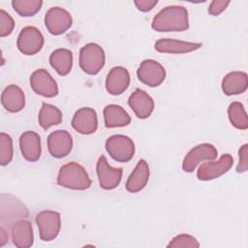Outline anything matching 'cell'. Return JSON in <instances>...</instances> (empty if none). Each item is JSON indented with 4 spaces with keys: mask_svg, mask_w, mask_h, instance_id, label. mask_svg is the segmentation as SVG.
<instances>
[{
    "mask_svg": "<svg viewBox=\"0 0 248 248\" xmlns=\"http://www.w3.org/2000/svg\"><path fill=\"white\" fill-rule=\"evenodd\" d=\"M151 27L157 32H182L189 28L188 11L183 6H167L152 19Z\"/></svg>",
    "mask_w": 248,
    "mask_h": 248,
    "instance_id": "cell-1",
    "label": "cell"
},
{
    "mask_svg": "<svg viewBox=\"0 0 248 248\" xmlns=\"http://www.w3.org/2000/svg\"><path fill=\"white\" fill-rule=\"evenodd\" d=\"M57 184L67 189L83 191L91 186V179L80 164L70 162L60 168L57 175Z\"/></svg>",
    "mask_w": 248,
    "mask_h": 248,
    "instance_id": "cell-2",
    "label": "cell"
},
{
    "mask_svg": "<svg viewBox=\"0 0 248 248\" xmlns=\"http://www.w3.org/2000/svg\"><path fill=\"white\" fill-rule=\"evenodd\" d=\"M105 62V51L98 44L89 43L80 48L78 57L79 67L87 75H97L103 69Z\"/></svg>",
    "mask_w": 248,
    "mask_h": 248,
    "instance_id": "cell-3",
    "label": "cell"
},
{
    "mask_svg": "<svg viewBox=\"0 0 248 248\" xmlns=\"http://www.w3.org/2000/svg\"><path fill=\"white\" fill-rule=\"evenodd\" d=\"M106 150L116 162L126 163L132 160L135 155V143L127 136L113 135L106 141Z\"/></svg>",
    "mask_w": 248,
    "mask_h": 248,
    "instance_id": "cell-4",
    "label": "cell"
},
{
    "mask_svg": "<svg viewBox=\"0 0 248 248\" xmlns=\"http://www.w3.org/2000/svg\"><path fill=\"white\" fill-rule=\"evenodd\" d=\"M29 215L26 206L16 198L10 194L1 195V226L12 227L13 224L20 219L27 218Z\"/></svg>",
    "mask_w": 248,
    "mask_h": 248,
    "instance_id": "cell-5",
    "label": "cell"
},
{
    "mask_svg": "<svg viewBox=\"0 0 248 248\" xmlns=\"http://www.w3.org/2000/svg\"><path fill=\"white\" fill-rule=\"evenodd\" d=\"M36 225L39 230L40 238L50 241L57 237L61 229L60 214L53 210H43L36 215Z\"/></svg>",
    "mask_w": 248,
    "mask_h": 248,
    "instance_id": "cell-6",
    "label": "cell"
},
{
    "mask_svg": "<svg viewBox=\"0 0 248 248\" xmlns=\"http://www.w3.org/2000/svg\"><path fill=\"white\" fill-rule=\"evenodd\" d=\"M233 158L231 154H223L218 161H205L197 170V177L202 181H209L220 177L232 167Z\"/></svg>",
    "mask_w": 248,
    "mask_h": 248,
    "instance_id": "cell-7",
    "label": "cell"
},
{
    "mask_svg": "<svg viewBox=\"0 0 248 248\" xmlns=\"http://www.w3.org/2000/svg\"><path fill=\"white\" fill-rule=\"evenodd\" d=\"M44 36L35 26H26L18 34L16 46L25 55H34L44 46Z\"/></svg>",
    "mask_w": 248,
    "mask_h": 248,
    "instance_id": "cell-8",
    "label": "cell"
},
{
    "mask_svg": "<svg viewBox=\"0 0 248 248\" xmlns=\"http://www.w3.org/2000/svg\"><path fill=\"white\" fill-rule=\"evenodd\" d=\"M73 18L71 14L61 7H52L45 15V25L47 31L58 36L71 28Z\"/></svg>",
    "mask_w": 248,
    "mask_h": 248,
    "instance_id": "cell-9",
    "label": "cell"
},
{
    "mask_svg": "<svg viewBox=\"0 0 248 248\" xmlns=\"http://www.w3.org/2000/svg\"><path fill=\"white\" fill-rule=\"evenodd\" d=\"M218 152L214 145L210 143H201L193 147L182 162V170L185 172H193L202 162L212 161L217 158Z\"/></svg>",
    "mask_w": 248,
    "mask_h": 248,
    "instance_id": "cell-10",
    "label": "cell"
},
{
    "mask_svg": "<svg viewBox=\"0 0 248 248\" xmlns=\"http://www.w3.org/2000/svg\"><path fill=\"white\" fill-rule=\"evenodd\" d=\"M166 75L165 68L153 59L143 60L137 71L139 80L149 87L161 85L166 78Z\"/></svg>",
    "mask_w": 248,
    "mask_h": 248,
    "instance_id": "cell-11",
    "label": "cell"
},
{
    "mask_svg": "<svg viewBox=\"0 0 248 248\" xmlns=\"http://www.w3.org/2000/svg\"><path fill=\"white\" fill-rule=\"evenodd\" d=\"M30 86L36 94L46 98H53L58 94L57 82L45 69H38L31 74Z\"/></svg>",
    "mask_w": 248,
    "mask_h": 248,
    "instance_id": "cell-12",
    "label": "cell"
},
{
    "mask_svg": "<svg viewBox=\"0 0 248 248\" xmlns=\"http://www.w3.org/2000/svg\"><path fill=\"white\" fill-rule=\"evenodd\" d=\"M97 176L100 187L105 190H112L116 188L122 178V169L112 168L107 161L105 156L99 157L96 165Z\"/></svg>",
    "mask_w": 248,
    "mask_h": 248,
    "instance_id": "cell-13",
    "label": "cell"
},
{
    "mask_svg": "<svg viewBox=\"0 0 248 248\" xmlns=\"http://www.w3.org/2000/svg\"><path fill=\"white\" fill-rule=\"evenodd\" d=\"M47 149L49 154L57 159L69 155L73 149V138L66 130H57L47 137Z\"/></svg>",
    "mask_w": 248,
    "mask_h": 248,
    "instance_id": "cell-14",
    "label": "cell"
},
{
    "mask_svg": "<svg viewBox=\"0 0 248 248\" xmlns=\"http://www.w3.org/2000/svg\"><path fill=\"white\" fill-rule=\"evenodd\" d=\"M72 127L81 135H90L98 128V116L91 108L78 109L72 118Z\"/></svg>",
    "mask_w": 248,
    "mask_h": 248,
    "instance_id": "cell-15",
    "label": "cell"
},
{
    "mask_svg": "<svg viewBox=\"0 0 248 248\" xmlns=\"http://www.w3.org/2000/svg\"><path fill=\"white\" fill-rule=\"evenodd\" d=\"M130 80V74L126 68L121 66L113 67L107 76L106 89L110 95H120L128 89Z\"/></svg>",
    "mask_w": 248,
    "mask_h": 248,
    "instance_id": "cell-16",
    "label": "cell"
},
{
    "mask_svg": "<svg viewBox=\"0 0 248 248\" xmlns=\"http://www.w3.org/2000/svg\"><path fill=\"white\" fill-rule=\"evenodd\" d=\"M128 105L140 119L148 118L154 110V101L152 97L140 88L136 89L130 95Z\"/></svg>",
    "mask_w": 248,
    "mask_h": 248,
    "instance_id": "cell-17",
    "label": "cell"
},
{
    "mask_svg": "<svg viewBox=\"0 0 248 248\" xmlns=\"http://www.w3.org/2000/svg\"><path fill=\"white\" fill-rule=\"evenodd\" d=\"M19 148L22 157L29 162H36L42 153L41 138L34 131H26L20 135Z\"/></svg>",
    "mask_w": 248,
    "mask_h": 248,
    "instance_id": "cell-18",
    "label": "cell"
},
{
    "mask_svg": "<svg viewBox=\"0 0 248 248\" xmlns=\"http://www.w3.org/2000/svg\"><path fill=\"white\" fill-rule=\"evenodd\" d=\"M202 46V43H194V42H186L174 39H160L155 45L154 48L162 53H170V54H180V53H188L195 51L201 48Z\"/></svg>",
    "mask_w": 248,
    "mask_h": 248,
    "instance_id": "cell-19",
    "label": "cell"
},
{
    "mask_svg": "<svg viewBox=\"0 0 248 248\" xmlns=\"http://www.w3.org/2000/svg\"><path fill=\"white\" fill-rule=\"evenodd\" d=\"M12 241L18 248H29L33 245L34 234L32 224L28 220L20 219L11 227Z\"/></svg>",
    "mask_w": 248,
    "mask_h": 248,
    "instance_id": "cell-20",
    "label": "cell"
},
{
    "mask_svg": "<svg viewBox=\"0 0 248 248\" xmlns=\"http://www.w3.org/2000/svg\"><path fill=\"white\" fill-rule=\"evenodd\" d=\"M3 108L9 112H18L25 106V95L23 90L16 84H10L4 88L1 94Z\"/></svg>",
    "mask_w": 248,
    "mask_h": 248,
    "instance_id": "cell-21",
    "label": "cell"
},
{
    "mask_svg": "<svg viewBox=\"0 0 248 248\" xmlns=\"http://www.w3.org/2000/svg\"><path fill=\"white\" fill-rule=\"evenodd\" d=\"M149 174L150 170L147 162L140 159L126 181V190L130 193H138L141 191L149 180Z\"/></svg>",
    "mask_w": 248,
    "mask_h": 248,
    "instance_id": "cell-22",
    "label": "cell"
},
{
    "mask_svg": "<svg viewBox=\"0 0 248 248\" xmlns=\"http://www.w3.org/2000/svg\"><path fill=\"white\" fill-rule=\"evenodd\" d=\"M221 87L227 96L242 94L248 88V76L240 71L231 72L223 78Z\"/></svg>",
    "mask_w": 248,
    "mask_h": 248,
    "instance_id": "cell-23",
    "label": "cell"
},
{
    "mask_svg": "<svg viewBox=\"0 0 248 248\" xmlns=\"http://www.w3.org/2000/svg\"><path fill=\"white\" fill-rule=\"evenodd\" d=\"M105 126L107 128L125 127L131 123V116L129 113L118 105H108L103 111Z\"/></svg>",
    "mask_w": 248,
    "mask_h": 248,
    "instance_id": "cell-24",
    "label": "cell"
},
{
    "mask_svg": "<svg viewBox=\"0 0 248 248\" xmlns=\"http://www.w3.org/2000/svg\"><path fill=\"white\" fill-rule=\"evenodd\" d=\"M51 67L60 76H67L73 68V53L67 48H57L49 56Z\"/></svg>",
    "mask_w": 248,
    "mask_h": 248,
    "instance_id": "cell-25",
    "label": "cell"
},
{
    "mask_svg": "<svg viewBox=\"0 0 248 248\" xmlns=\"http://www.w3.org/2000/svg\"><path fill=\"white\" fill-rule=\"evenodd\" d=\"M62 112L57 107L51 104L43 103L42 108L39 111L38 120L40 126L44 130H47L52 126L59 125L62 122Z\"/></svg>",
    "mask_w": 248,
    "mask_h": 248,
    "instance_id": "cell-26",
    "label": "cell"
},
{
    "mask_svg": "<svg viewBox=\"0 0 248 248\" xmlns=\"http://www.w3.org/2000/svg\"><path fill=\"white\" fill-rule=\"evenodd\" d=\"M228 117L231 124L238 130H247L248 117L244 106L240 102H232L228 108Z\"/></svg>",
    "mask_w": 248,
    "mask_h": 248,
    "instance_id": "cell-27",
    "label": "cell"
},
{
    "mask_svg": "<svg viewBox=\"0 0 248 248\" xmlns=\"http://www.w3.org/2000/svg\"><path fill=\"white\" fill-rule=\"evenodd\" d=\"M41 0H13L12 7L20 16L28 17L35 16L42 8Z\"/></svg>",
    "mask_w": 248,
    "mask_h": 248,
    "instance_id": "cell-28",
    "label": "cell"
},
{
    "mask_svg": "<svg viewBox=\"0 0 248 248\" xmlns=\"http://www.w3.org/2000/svg\"><path fill=\"white\" fill-rule=\"evenodd\" d=\"M14 147L13 140L10 135L6 133L0 134V164L1 166H7L13 160Z\"/></svg>",
    "mask_w": 248,
    "mask_h": 248,
    "instance_id": "cell-29",
    "label": "cell"
},
{
    "mask_svg": "<svg viewBox=\"0 0 248 248\" xmlns=\"http://www.w3.org/2000/svg\"><path fill=\"white\" fill-rule=\"evenodd\" d=\"M168 247H170V248H199L200 243L197 240V238L194 237L193 235H190L187 233H181V234L174 236L168 244Z\"/></svg>",
    "mask_w": 248,
    "mask_h": 248,
    "instance_id": "cell-30",
    "label": "cell"
},
{
    "mask_svg": "<svg viewBox=\"0 0 248 248\" xmlns=\"http://www.w3.org/2000/svg\"><path fill=\"white\" fill-rule=\"evenodd\" d=\"M15 28V21L13 17L5 12L3 9L0 10V37L9 36Z\"/></svg>",
    "mask_w": 248,
    "mask_h": 248,
    "instance_id": "cell-31",
    "label": "cell"
},
{
    "mask_svg": "<svg viewBox=\"0 0 248 248\" xmlns=\"http://www.w3.org/2000/svg\"><path fill=\"white\" fill-rule=\"evenodd\" d=\"M248 170V144H243L238 150V164L236 171L238 173L246 172Z\"/></svg>",
    "mask_w": 248,
    "mask_h": 248,
    "instance_id": "cell-32",
    "label": "cell"
},
{
    "mask_svg": "<svg viewBox=\"0 0 248 248\" xmlns=\"http://www.w3.org/2000/svg\"><path fill=\"white\" fill-rule=\"evenodd\" d=\"M230 3L231 1L228 0H214L208 7V14L213 16H217L228 8Z\"/></svg>",
    "mask_w": 248,
    "mask_h": 248,
    "instance_id": "cell-33",
    "label": "cell"
},
{
    "mask_svg": "<svg viewBox=\"0 0 248 248\" xmlns=\"http://www.w3.org/2000/svg\"><path fill=\"white\" fill-rule=\"evenodd\" d=\"M158 1L157 0H136L134 1V4L136 5L137 9L140 12H150L156 5Z\"/></svg>",
    "mask_w": 248,
    "mask_h": 248,
    "instance_id": "cell-34",
    "label": "cell"
},
{
    "mask_svg": "<svg viewBox=\"0 0 248 248\" xmlns=\"http://www.w3.org/2000/svg\"><path fill=\"white\" fill-rule=\"evenodd\" d=\"M8 239H9V234L7 232V230H6V228L1 226V228H0V247L4 246L7 243Z\"/></svg>",
    "mask_w": 248,
    "mask_h": 248,
    "instance_id": "cell-35",
    "label": "cell"
}]
</instances>
